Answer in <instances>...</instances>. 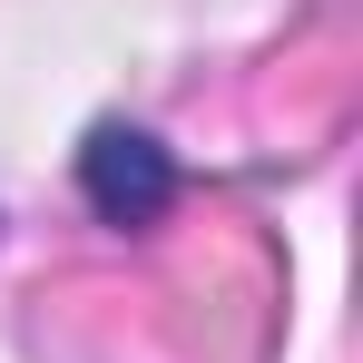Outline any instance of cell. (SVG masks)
I'll list each match as a JSON object with an SVG mask.
<instances>
[{"instance_id":"obj_1","label":"cell","mask_w":363,"mask_h":363,"mask_svg":"<svg viewBox=\"0 0 363 363\" xmlns=\"http://www.w3.org/2000/svg\"><path fill=\"white\" fill-rule=\"evenodd\" d=\"M79 196L99 206V226H157L177 206V157L147 138V128H89L79 147Z\"/></svg>"}]
</instances>
